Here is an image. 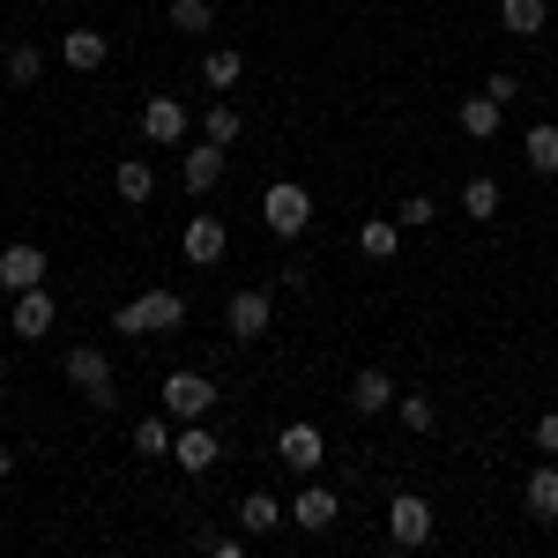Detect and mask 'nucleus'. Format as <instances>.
<instances>
[{
	"label": "nucleus",
	"instance_id": "nucleus-25",
	"mask_svg": "<svg viewBox=\"0 0 558 558\" xmlns=\"http://www.w3.org/2000/svg\"><path fill=\"white\" fill-rule=\"evenodd\" d=\"M134 454H142V462L172 454V410H165V417H142V425H134Z\"/></svg>",
	"mask_w": 558,
	"mask_h": 558
},
{
	"label": "nucleus",
	"instance_id": "nucleus-15",
	"mask_svg": "<svg viewBox=\"0 0 558 558\" xmlns=\"http://www.w3.org/2000/svg\"><path fill=\"white\" fill-rule=\"evenodd\" d=\"M60 60H68V68H75V75H97V68H105V60H112V38H105V31H68V38H60Z\"/></svg>",
	"mask_w": 558,
	"mask_h": 558
},
{
	"label": "nucleus",
	"instance_id": "nucleus-12",
	"mask_svg": "<svg viewBox=\"0 0 558 558\" xmlns=\"http://www.w3.org/2000/svg\"><path fill=\"white\" fill-rule=\"evenodd\" d=\"M172 462H179L186 476H209V470H216V432L202 425V417H186V425L172 432Z\"/></svg>",
	"mask_w": 558,
	"mask_h": 558
},
{
	"label": "nucleus",
	"instance_id": "nucleus-34",
	"mask_svg": "<svg viewBox=\"0 0 558 558\" xmlns=\"http://www.w3.org/2000/svg\"><path fill=\"white\" fill-rule=\"evenodd\" d=\"M484 89H492L499 105H514V97H521V75H507V68H499V75H492V83H484Z\"/></svg>",
	"mask_w": 558,
	"mask_h": 558
},
{
	"label": "nucleus",
	"instance_id": "nucleus-20",
	"mask_svg": "<svg viewBox=\"0 0 558 558\" xmlns=\"http://www.w3.org/2000/svg\"><path fill=\"white\" fill-rule=\"evenodd\" d=\"M521 507H529V521H558V462L544 454V470L521 484Z\"/></svg>",
	"mask_w": 558,
	"mask_h": 558
},
{
	"label": "nucleus",
	"instance_id": "nucleus-14",
	"mask_svg": "<svg viewBox=\"0 0 558 558\" xmlns=\"http://www.w3.org/2000/svg\"><path fill=\"white\" fill-rule=\"evenodd\" d=\"M142 142H186V105L179 97H142Z\"/></svg>",
	"mask_w": 558,
	"mask_h": 558
},
{
	"label": "nucleus",
	"instance_id": "nucleus-22",
	"mask_svg": "<svg viewBox=\"0 0 558 558\" xmlns=\"http://www.w3.org/2000/svg\"><path fill=\"white\" fill-rule=\"evenodd\" d=\"M357 246L373 260H395L402 254V223H395V216H365V223H357Z\"/></svg>",
	"mask_w": 558,
	"mask_h": 558
},
{
	"label": "nucleus",
	"instance_id": "nucleus-24",
	"mask_svg": "<svg viewBox=\"0 0 558 558\" xmlns=\"http://www.w3.org/2000/svg\"><path fill=\"white\" fill-rule=\"evenodd\" d=\"M499 202H507V194H499V179H492V172L462 179V216H476V223H492V216H499Z\"/></svg>",
	"mask_w": 558,
	"mask_h": 558
},
{
	"label": "nucleus",
	"instance_id": "nucleus-7",
	"mask_svg": "<svg viewBox=\"0 0 558 558\" xmlns=\"http://www.w3.org/2000/svg\"><path fill=\"white\" fill-rule=\"evenodd\" d=\"M179 254L194 260V268H216V260L231 254V231H223V216H186V231H179Z\"/></svg>",
	"mask_w": 558,
	"mask_h": 558
},
{
	"label": "nucleus",
	"instance_id": "nucleus-16",
	"mask_svg": "<svg viewBox=\"0 0 558 558\" xmlns=\"http://www.w3.org/2000/svg\"><path fill=\"white\" fill-rule=\"evenodd\" d=\"M499 120H507V105H499L492 89H476V97H462V112H454V128L470 134V142H492V134H499Z\"/></svg>",
	"mask_w": 558,
	"mask_h": 558
},
{
	"label": "nucleus",
	"instance_id": "nucleus-9",
	"mask_svg": "<svg viewBox=\"0 0 558 558\" xmlns=\"http://www.w3.org/2000/svg\"><path fill=\"white\" fill-rule=\"evenodd\" d=\"M165 410H172L179 425H186V417H209L216 410V380L209 373H172V380H165Z\"/></svg>",
	"mask_w": 558,
	"mask_h": 558
},
{
	"label": "nucleus",
	"instance_id": "nucleus-29",
	"mask_svg": "<svg viewBox=\"0 0 558 558\" xmlns=\"http://www.w3.org/2000/svg\"><path fill=\"white\" fill-rule=\"evenodd\" d=\"M395 417H402V432H432L439 425V402L432 395H395Z\"/></svg>",
	"mask_w": 558,
	"mask_h": 558
},
{
	"label": "nucleus",
	"instance_id": "nucleus-30",
	"mask_svg": "<svg viewBox=\"0 0 558 558\" xmlns=\"http://www.w3.org/2000/svg\"><path fill=\"white\" fill-rule=\"evenodd\" d=\"M239 128H246V120H239L231 105H209V112H202V142H223V149H231V142H239Z\"/></svg>",
	"mask_w": 558,
	"mask_h": 558
},
{
	"label": "nucleus",
	"instance_id": "nucleus-27",
	"mask_svg": "<svg viewBox=\"0 0 558 558\" xmlns=\"http://www.w3.org/2000/svg\"><path fill=\"white\" fill-rule=\"evenodd\" d=\"M112 186H120V202H149V194H157V172H149L142 157H128V165L112 172Z\"/></svg>",
	"mask_w": 558,
	"mask_h": 558
},
{
	"label": "nucleus",
	"instance_id": "nucleus-5",
	"mask_svg": "<svg viewBox=\"0 0 558 558\" xmlns=\"http://www.w3.org/2000/svg\"><path fill=\"white\" fill-rule=\"evenodd\" d=\"M276 454H283L299 476H320V462H328V439H320V425H313V417H291V425L276 432Z\"/></svg>",
	"mask_w": 558,
	"mask_h": 558
},
{
	"label": "nucleus",
	"instance_id": "nucleus-33",
	"mask_svg": "<svg viewBox=\"0 0 558 558\" xmlns=\"http://www.w3.org/2000/svg\"><path fill=\"white\" fill-rule=\"evenodd\" d=\"M202 551H209V558H239L246 544H239V536H223V529H202Z\"/></svg>",
	"mask_w": 558,
	"mask_h": 558
},
{
	"label": "nucleus",
	"instance_id": "nucleus-18",
	"mask_svg": "<svg viewBox=\"0 0 558 558\" xmlns=\"http://www.w3.org/2000/svg\"><path fill=\"white\" fill-rule=\"evenodd\" d=\"M551 23V0H499V31L507 38H544Z\"/></svg>",
	"mask_w": 558,
	"mask_h": 558
},
{
	"label": "nucleus",
	"instance_id": "nucleus-26",
	"mask_svg": "<svg viewBox=\"0 0 558 558\" xmlns=\"http://www.w3.org/2000/svg\"><path fill=\"white\" fill-rule=\"evenodd\" d=\"M172 31H179V38H209L216 8H209V0H172Z\"/></svg>",
	"mask_w": 558,
	"mask_h": 558
},
{
	"label": "nucleus",
	"instance_id": "nucleus-1",
	"mask_svg": "<svg viewBox=\"0 0 558 558\" xmlns=\"http://www.w3.org/2000/svg\"><path fill=\"white\" fill-rule=\"evenodd\" d=\"M179 320H186V299L165 291V283H157V291H142V299H128L120 313H112V328H120V336H172Z\"/></svg>",
	"mask_w": 558,
	"mask_h": 558
},
{
	"label": "nucleus",
	"instance_id": "nucleus-6",
	"mask_svg": "<svg viewBox=\"0 0 558 558\" xmlns=\"http://www.w3.org/2000/svg\"><path fill=\"white\" fill-rule=\"evenodd\" d=\"M387 536H395L402 551L432 544V499H417V492H395V499H387Z\"/></svg>",
	"mask_w": 558,
	"mask_h": 558
},
{
	"label": "nucleus",
	"instance_id": "nucleus-28",
	"mask_svg": "<svg viewBox=\"0 0 558 558\" xmlns=\"http://www.w3.org/2000/svg\"><path fill=\"white\" fill-rule=\"evenodd\" d=\"M38 75H45V52H38V45H31V38H23V45H8V83H15V89H31Z\"/></svg>",
	"mask_w": 558,
	"mask_h": 558
},
{
	"label": "nucleus",
	"instance_id": "nucleus-4",
	"mask_svg": "<svg viewBox=\"0 0 558 558\" xmlns=\"http://www.w3.org/2000/svg\"><path fill=\"white\" fill-rule=\"evenodd\" d=\"M283 514H291V529H299V536H320V529H336L343 499H336V492H328V484L313 476V484H299V492L283 499Z\"/></svg>",
	"mask_w": 558,
	"mask_h": 558
},
{
	"label": "nucleus",
	"instance_id": "nucleus-31",
	"mask_svg": "<svg viewBox=\"0 0 558 558\" xmlns=\"http://www.w3.org/2000/svg\"><path fill=\"white\" fill-rule=\"evenodd\" d=\"M432 216H439V202H432V194H410V202L395 209V223H402V231H425Z\"/></svg>",
	"mask_w": 558,
	"mask_h": 558
},
{
	"label": "nucleus",
	"instance_id": "nucleus-17",
	"mask_svg": "<svg viewBox=\"0 0 558 558\" xmlns=\"http://www.w3.org/2000/svg\"><path fill=\"white\" fill-rule=\"evenodd\" d=\"M350 410H357V417H387V410H395V380H387L380 365H365V373L350 380Z\"/></svg>",
	"mask_w": 558,
	"mask_h": 558
},
{
	"label": "nucleus",
	"instance_id": "nucleus-3",
	"mask_svg": "<svg viewBox=\"0 0 558 558\" xmlns=\"http://www.w3.org/2000/svg\"><path fill=\"white\" fill-rule=\"evenodd\" d=\"M60 373H68V387H75V395H89L97 410L112 402V357H105L97 343H75L68 357H60Z\"/></svg>",
	"mask_w": 558,
	"mask_h": 558
},
{
	"label": "nucleus",
	"instance_id": "nucleus-8",
	"mask_svg": "<svg viewBox=\"0 0 558 558\" xmlns=\"http://www.w3.org/2000/svg\"><path fill=\"white\" fill-rule=\"evenodd\" d=\"M268 320H276L268 291H231V305H223V328H231V343H260V336H268Z\"/></svg>",
	"mask_w": 558,
	"mask_h": 558
},
{
	"label": "nucleus",
	"instance_id": "nucleus-32",
	"mask_svg": "<svg viewBox=\"0 0 558 558\" xmlns=\"http://www.w3.org/2000/svg\"><path fill=\"white\" fill-rule=\"evenodd\" d=\"M529 447H536V454H551V462H558V410H544V417H536V432H529Z\"/></svg>",
	"mask_w": 558,
	"mask_h": 558
},
{
	"label": "nucleus",
	"instance_id": "nucleus-11",
	"mask_svg": "<svg viewBox=\"0 0 558 558\" xmlns=\"http://www.w3.org/2000/svg\"><path fill=\"white\" fill-rule=\"evenodd\" d=\"M52 320H60V305H52V291H15V313H8V328L23 336V343H45L52 336Z\"/></svg>",
	"mask_w": 558,
	"mask_h": 558
},
{
	"label": "nucleus",
	"instance_id": "nucleus-21",
	"mask_svg": "<svg viewBox=\"0 0 558 558\" xmlns=\"http://www.w3.org/2000/svg\"><path fill=\"white\" fill-rule=\"evenodd\" d=\"M283 499H276V492H246V499H239V529H246V536H268V529H283Z\"/></svg>",
	"mask_w": 558,
	"mask_h": 558
},
{
	"label": "nucleus",
	"instance_id": "nucleus-36",
	"mask_svg": "<svg viewBox=\"0 0 558 558\" xmlns=\"http://www.w3.org/2000/svg\"><path fill=\"white\" fill-rule=\"evenodd\" d=\"M551 8H558V0H551Z\"/></svg>",
	"mask_w": 558,
	"mask_h": 558
},
{
	"label": "nucleus",
	"instance_id": "nucleus-2",
	"mask_svg": "<svg viewBox=\"0 0 558 558\" xmlns=\"http://www.w3.org/2000/svg\"><path fill=\"white\" fill-rule=\"evenodd\" d=\"M260 223H268L276 239H299L305 223H313V194H305L299 179H276V186H260Z\"/></svg>",
	"mask_w": 558,
	"mask_h": 558
},
{
	"label": "nucleus",
	"instance_id": "nucleus-23",
	"mask_svg": "<svg viewBox=\"0 0 558 558\" xmlns=\"http://www.w3.org/2000/svg\"><path fill=\"white\" fill-rule=\"evenodd\" d=\"M239 75H246V52H231V45H209L202 52V83L209 89H239Z\"/></svg>",
	"mask_w": 558,
	"mask_h": 558
},
{
	"label": "nucleus",
	"instance_id": "nucleus-13",
	"mask_svg": "<svg viewBox=\"0 0 558 558\" xmlns=\"http://www.w3.org/2000/svg\"><path fill=\"white\" fill-rule=\"evenodd\" d=\"M179 179H186V194H194V202L216 194V186H223V142H194V149H186V165H179Z\"/></svg>",
	"mask_w": 558,
	"mask_h": 558
},
{
	"label": "nucleus",
	"instance_id": "nucleus-10",
	"mask_svg": "<svg viewBox=\"0 0 558 558\" xmlns=\"http://www.w3.org/2000/svg\"><path fill=\"white\" fill-rule=\"evenodd\" d=\"M45 268H52V260H45V246L15 239V246L0 254V291H8V299H15V291H38V283H45Z\"/></svg>",
	"mask_w": 558,
	"mask_h": 558
},
{
	"label": "nucleus",
	"instance_id": "nucleus-19",
	"mask_svg": "<svg viewBox=\"0 0 558 558\" xmlns=\"http://www.w3.org/2000/svg\"><path fill=\"white\" fill-rule=\"evenodd\" d=\"M521 165H529L536 179L558 172V120H536V128L521 134Z\"/></svg>",
	"mask_w": 558,
	"mask_h": 558
},
{
	"label": "nucleus",
	"instance_id": "nucleus-35",
	"mask_svg": "<svg viewBox=\"0 0 558 558\" xmlns=\"http://www.w3.org/2000/svg\"><path fill=\"white\" fill-rule=\"evenodd\" d=\"M8 470H15V447H8V439H0V476H8Z\"/></svg>",
	"mask_w": 558,
	"mask_h": 558
}]
</instances>
